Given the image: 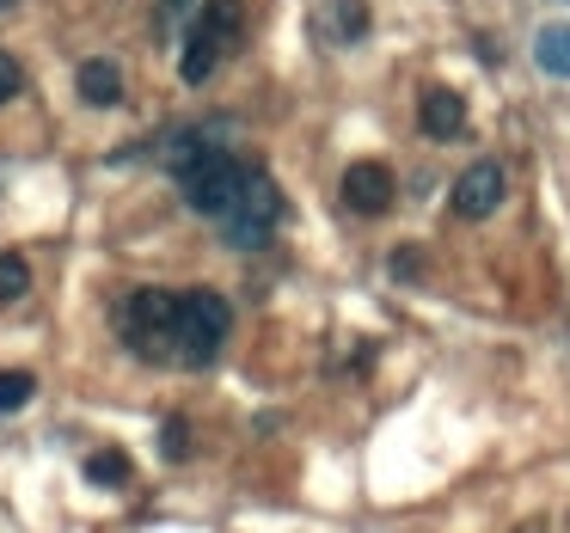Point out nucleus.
<instances>
[{"instance_id": "f257e3e1", "label": "nucleus", "mask_w": 570, "mask_h": 533, "mask_svg": "<svg viewBox=\"0 0 570 533\" xmlns=\"http://www.w3.org/2000/svg\"><path fill=\"white\" fill-rule=\"evenodd\" d=\"M239 31H246V0H203L197 19L185 26V43H178V75H185V87H203L222 68V56L239 43Z\"/></svg>"}, {"instance_id": "f03ea898", "label": "nucleus", "mask_w": 570, "mask_h": 533, "mask_svg": "<svg viewBox=\"0 0 570 533\" xmlns=\"http://www.w3.org/2000/svg\"><path fill=\"white\" fill-rule=\"evenodd\" d=\"M227 325H234V313H227V300L215 295V288H190V295H178L173 356L185 362V368H209V362L222 356V344H227Z\"/></svg>"}, {"instance_id": "7ed1b4c3", "label": "nucleus", "mask_w": 570, "mask_h": 533, "mask_svg": "<svg viewBox=\"0 0 570 533\" xmlns=\"http://www.w3.org/2000/svg\"><path fill=\"white\" fill-rule=\"evenodd\" d=\"M173 178H178V190H185L190 209L209 215V221H222V215L239 203V190H246L252 166L239 160V154H227V148H203L197 160H185Z\"/></svg>"}, {"instance_id": "20e7f679", "label": "nucleus", "mask_w": 570, "mask_h": 533, "mask_svg": "<svg viewBox=\"0 0 570 533\" xmlns=\"http://www.w3.org/2000/svg\"><path fill=\"white\" fill-rule=\"evenodd\" d=\"M173 313H178V295H166V288H136V295H124V307H117V332H124V344L136 349L141 362H173Z\"/></svg>"}, {"instance_id": "39448f33", "label": "nucleus", "mask_w": 570, "mask_h": 533, "mask_svg": "<svg viewBox=\"0 0 570 533\" xmlns=\"http://www.w3.org/2000/svg\"><path fill=\"white\" fill-rule=\"evenodd\" d=\"M276 221H283V190H276L271 172H258V166H252L239 203L222 215V239H227V246H239V251H258L264 239L276 234Z\"/></svg>"}, {"instance_id": "423d86ee", "label": "nucleus", "mask_w": 570, "mask_h": 533, "mask_svg": "<svg viewBox=\"0 0 570 533\" xmlns=\"http://www.w3.org/2000/svg\"><path fill=\"white\" fill-rule=\"evenodd\" d=\"M509 178L497 160H472L466 172L454 178V215H466V221H484V215H497V203H503Z\"/></svg>"}, {"instance_id": "0eeeda50", "label": "nucleus", "mask_w": 570, "mask_h": 533, "mask_svg": "<svg viewBox=\"0 0 570 533\" xmlns=\"http://www.w3.org/2000/svg\"><path fill=\"white\" fill-rule=\"evenodd\" d=\"M337 190H344V209L350 215H386V209H393V190L399 185H393V172H386L381 160H356Z\"/></svg>"}, {"instance_id": "6e6552de", "label": "nucleus", "mask_w": 570, "mask_h": 533, "mask_svg": "<svg viewBox=\"0 0 570 533\" xmlns=\"http://www.w3.org/2000/svg\"><path fill=\"white\" fill-rule=\"evenodd\" d=\"M417 124H423V136H430V141H454L460 129H466V105H460V92L430 87L417 99Z\"/></svg>"}, {"instance_id": "1a4fd4ad", "label": "nucleus", "mask_w": 570, "mask_h": 533, "mask_svg": "<svg viewBox=\"0 0 570 533\" xmlns=\"http://www.w3.org/2000/svg\"><path fill=\"white\" fill-rule=\"evenodd\" d=\"M80 99L99 105V111H111V105H124V75H117V62H105V56H92V62H80L75 75Z\"/></svg>"}, {"instance_id": "9d476101", "label": "nucleus", "mask_w": 570, "mask_h": 533, "mask_svg": "<svg viewBox=\"0 0 570 533\" xmlns=\"http://www.w3.org/2000/svg\"><path fill=\"white\" fill-rule=\"evenodd\" d=\"M533 62L552 80H570V26H546L540 38H533Z\"/></svg>"}, {"instance_id": "9b49d317", "label": "nucleus", "mask_w": 570, "mask_h": 533, "mask_svg": "<svg viewBox=\"0 0 570 533\" xmlns=\"http://www.w3.org/2000/svg\"><path fill=\"white\" fill-rule=\"evenodd\" d=\"M87 478L105 484V491H124V484H129V454H117V447L92 454V460H87Z\"/></svg>"}, {"instance_id": "f8f14e48", "label": "nucleus", "mask_w": 570, "mask_h": 533, "mask_svg": "<svg viewBox=\"0 0 570 533\" xmlns=\"http://www.w3.org/2000/svg\"><path fill=\"white\" fill-rule=\"evenodd\" d=\"M325 19H332V31L344 43H356L362 31H368V13H362V0H332V7H325Z\"/></svg>"}, {"instance_id": "ddd939ff", "label": "nucleus", "mask_w": 570, "mask_h": 533, "mask_svg": "<svg viewBox=\"0 0 570 533\" xmlns=\"http://www.w3.org/2000/svg\"><path fill=\"white\" fill-rule=\"evenodd\" d=\"M31 393H38V381L19 374V368H7V374H0V417H13L19 405H31Z\"/></svg>"}, {"instance_id": "4468645a", "label": "nucleus", "mask_w": 570, "mask_h": 533, "mask_svg": "<svg viewBox=\"0 0 570 533\" xmlns=\"http://www.w3.org/2000/svg\"><path fill=\"white\" fill-rule=\"evenodd\" d=\"M31 288V264L19 251H0V300H19Z\"/></svg>"}, {"instance_id": "2eb2a0df", "label": "nucleus", "mask_w": 570, "mask_h": 533, "mask_svg": "<svg viewBox=\"0 0 570 533\" xmlns=\"http://www.w3.org/2000/svg\"><path fill=\"white\" fill-rule=\"evenodd\" d=\"M160 454H166V460H185V454H190V423H185V417H173V423L160 430Z\"/></svg>"}, {"instance_id": "dca6fc26", "label": "nucleus", "mask_w": 570, "mask_h": 533, "mask_svg": "<svg viewBox=\"0 0 570 533\" xmlns=\"http://www.w3.org/2000/svg\"><path fill=\"white\" fill-rule=\"evenodd\" d=\"M19 87H26V68H19V62H13V56L0 50V99H13V92H19Z\"/></svg>"}, {"instance_id": "f3484780", "label": "nucleus", "mask_w": 570, "mask_h": 533, "mask_svg": "<svg viewBox=\"0 0 570 533\" xmlns=\"http://www.w3.org/2000/svg\"><path fill=\"white\" fill-rule=\"evenodd\" d=\"M166 7H173V13H178V7H190V0H166Z\"/></svg>"}, {"instance_id": "a211bd4d", "label": "nucleus", "mask_w": 570, "mask_h": 533, "mask_svg": "<svg viewBox=\"0 0 570 533\" xmlns=\"http://www.w3.org/2000/svg\"><path fill=\"white\" fill-rule=\"evenodd\" d=\"M7 7H19V0H0V13H7Z\"/></svg>"}]
</instances>
